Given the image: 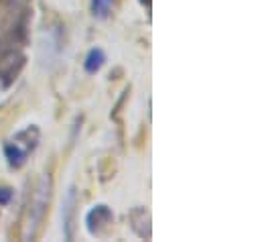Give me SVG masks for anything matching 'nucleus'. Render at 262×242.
I'll list each match as a JSON object with an SVG mask.
<instances>
[{
    "instance_id": "1",
    "label": "nucleus",
    "mask_w": 262,
    "mask_h": 242,
    "mask_svg": "<svg viewBox=\"0 0 262 242\" xmlns=\"http://www.w3.org/2000/svg\"><path fill=\"white\" fill-rule=\"evenodd\" d=\"M51 189H53L51 173H43L39 183H37L33 197H31V204H29V218H27V228L23 234L25 240H33L39 234V228H41V224L47 216V210H49Z\"/></svg>"
},
{
    "instance_id": "2",
    "label": "nucleus",
    "mask_w": 262,
    "mask_h": 242,
    "mask_svg": "<svg viewBox=\"0 0 262 242\" xmlns=\"http://www.w3.org/2000/svg\"><path fill=\"white\" fill-rule=\"evenodd\" d=\"M112 224H114V214L106 204H96L85 214V228H88V234L94 238H104L110 232Z\"/></svg>"
},
{
    "instance_id": "3",
    "label": "nucleus",
    "mask_w": 262,
    "mask_h": 242,
    "mask_svg": "<svg viewBox=\"0 0 262 242\" xmlns=\"http://www.w3.org/2000/svg\"><path fill=\"white\" fill-rule=\"evenodd\" d=\"M27 57L18 49H6L0 53V84L2 88H10L18 73L23 71Z\"/></svg>"
},
{
    "instance_id": "4",
    "label": "nucleus",
    "mask_w": 262,
    "mask_h": 242,
    "mask_svg": "<svg viewBox=\"0 0 262 242\" xmlns=\"http://www.w3.org/2000/svg\"><path fill=\"white\" fill-rule=\"evenodd\" d=\"M128 220H130L132 232H134L138 238L150 240V236H152V220H150V212H148L146 206H136V208H132L130 214H128Z\"/></svg>"
},
{
    "instance_id": "5",
    "label": "nucleus",
    "mask_w": 262,
    "mask_h": 242,
    "mask_svg": "<svg viewBox=\"0 0 262 242\" xmlns=\"http://www.w3.org/2000/svg\"><path fill=\"white\" fill-rule=\"evenodd\" d=\"M75 206H77V189L71 185L67 189L61 206V220H63V232L67 240H73V216H75Z\"/></svg>"
},
{
    "instance_id": "6",
    "label": "nucleus",
    "mask_w": 262,
    "mask_h": 242,
    "mask_svg": "<svg viewBox=\"0 0 262 242\" xmlns=\"http://www.w3.org/2000/svg\"><path fill=\"white\" fill-rule=\"evenodd\" d=\"M39 138H41V130H39V126H37V124H31V126L18 130V132L12 136V143H14L18 149H23L27 155H31V153L37 149Z\"/></svg>"
},
{
    "instance_id": "7",
    "label": "nucleus",
    "mask_w": 262,
    "mask_h": 242,
    "mask_svg": "<svg viewBox=\"0 0 262 242\" xmlns=\"http://www.w3.org/2000/svg\"><path fill=\"white\" fill-rule=\"evenodd\" d=\"M4 157H6V161H8V165L12 169H20L29 159V155L23 149H18L14 143H10V140L4 145Z\"/></svg>"
},
{
    "instance_id": "8",
    "label": "nucleus",
    "mask_w": 262,
    "mask_h": 242,
    "mask_svg": "<svg viewBox=\"0 0 262 242\" xmlns=\"http://www.w3.org/2000/svg\"><path fill=\"white\" fill-rule=\"evenodd\" d=\"M104 63H106V53H104V49L94 47V49H90V53L85 55L83 67H85V71H88L90 75H94V73H98V71L104 67Z\"/></svg>"
},
{
    "instance_id": "9",
    "label": "nucleus",
    "mask_w": 262,
    "mask_h": 242,
    "mask_svg": "<svg viewBox=\"0 0 262 242\" xmlns=\"http://www.w3.org/2000/svg\"><path fill=\"white\" fill-rule=\"evenodd\" d=\"M112 10V0H92V14L96 18H106Z\"/></svg>"
},
{
    "instance_id": "10",
    "label": "nucleus",
    "mask_w": 262,
    "mask_h": 242,
    "mask_svg": "<svg viewBox=\"0 0 262 242\" xmlns=\"http://www.w3.org/2000/svg\"><path fill=\"white\" fill-rule=\"evenodd\" d=\"M10 199H12V189L0 185V206H8Z\"/></svg>"
}]
</instances>
